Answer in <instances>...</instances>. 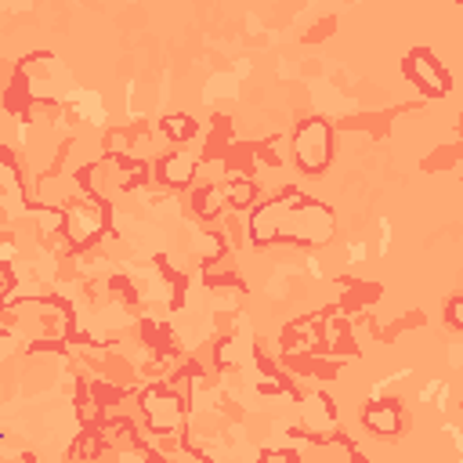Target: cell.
<instances>
[{"label":"cell","instance_id":"obj_7","mask_svg":"<svg viewBox=\"0 0 463 463\" xmlns=\"http://www.w3.org/2000/svg\"><path fill=\"white\" fill-rule=\"evenodd\" d=\"M362 423H365V430L391 438V434H398V430H402V405H398L394 398L369 402V405L362 409Z\"/></svg>","mask_w":463,"mask_h":463},{"label":"cell","instance_id":"obj_12","mask_svg":"<svg viewBox=\"0 0 463 463\" xmlns=\"http://www.w3.org/2000/svg\"><path fill=\"white\" fill-rule=\"evenodd\" d=\"M195 130H199V127H195L192 116H181V112H177V116H166V119H163V134H166L174 145H184L188 137H195Z\"/></svg>","mask_w":463,"mask_h":463},{"label":"cell","instance_id":"obj_2","mask_svg":"<svg viewBox=\"0 0 463 463\" xmlns=\"http://www.w3.org/2000/svg\"><path fill=\"white\" fill-rule=\"evenodd\" d=\"M4 336H18L25 351H58L72 336V311L58 297H7Z\"/></svg>","mask_w":463,"mask_h":463},{"label":"cell","instance_id":"obj_9","mask_svg":"<svg viewBox=\"0 0 463 463\" xmlns=\"http://www.w3.org/2000/svg\"><path fill=\"white\" fill-rule=\"evenodd\" d=\"M224 206H228V199H224V188H221V184H203V188L192 192V210H195L203 221L217 217Z\"/></svg>","mask_w":463,"mask_h":463},{"label":"cell","instance_id":"obj_11","mask_svg":"<svg viewBox=\"0 0 463 463\" xmlns=\"http://www.w3.org/2000/svg\"><path fill=\"white\" fill-rule=\"evenodd\" d=\"M304 412H307V423H311L315 430H329V427L336 423V409H333V402H329L326 394H315V398L304 405Z\"/></svg>","mask_w":463,"mask_h":463},{"label":"cell","instance_id":"obj_6","mask_svg":"<svg viewBox=\"0 0 463 463\" xmlns=\"http://www.w3.org/2000/svg\"><path fill=\"white\" fill-rule=\"evenodd\" d=\"M402 72H405V76L412 80V87H420L427 98H445L449 87H452L449 72L441 69V61H438L427 47H412V51L405 54V61H402Z\"/></svg>","mask_w":463,"mask_h":463},{"label":"cell","instance_id":"obj_13","mask_svg":"<svg viewBox=\"0 0 463 463\" xmlns=\"http://www.w3.org/2000/svg\"><path fill=\"white\" fill-rule=\"evenodd\" d=\"M445 322H449L452 329H463V297H452V300L445 304Z\"/></svg>","mask_w":463,"mask_h":463},{"label":"cell","instance_id":"obj_5","mask_svg":"<svg viewBox=\"0 0 463 463\" xmlns=\"http://www.w3.org/2000/svg\"><path fill=\"white\" fill-rule=\"evenodd\" d=\"M293 159L307 177H318L333 159V127L322 116H307L293 130Z\"/></svg>","mask_w":463,"mask_h":463},{"label":"cell","instance_id":"obj_14","mask_svg":"<svg viewBox=\"0 0 463 463\" xmlns=\"http://www.w3.org/2000/svg\"><path fill=\"white\" fill-rule=\"evenodd\" d=\"M456 4H459V7H463V0H456Z\"/></svg>","mask_w":463,"mask_h":463},{"label":"cell","instance_id":"obj_1","mask_svg":"<svg viewBox=\"0 0 463 463\" xmlns=\"http://www.w3.org/2000/svg\"><path fill=\"white\" fill-rule=\"evenodd\" d=\"M336 232V217L326 203L300 195L297 188L260 203L250 213V242L275 246V242H297V246H322Z\"/></svg>","mask_w":463,"mask_h":463},{"label":"cell","instance_id":"obj_4","mask_svg":"<svg viewBox=\"0 0 463 463\" xmlns=\"http://www.w3.org/2000/svg\"><path fill=\"white\" fill-rule=\"evenodd\" d=\"M184 394L170 383H148L141 394H137V409L145 416V427L159 438H170L181 430L184 423Z\"/></svg>","mask_w":463,"mask_h":463},{"label":"cell","instance_id":"obj_3","mask_svg":"<svg viewBox=\"0 0 463 463\" xmlns=\"http://www.w3.org/2000/svg\"><path fill=\"white\" fill-rule=\"evenodd\" d=\"M65 210V242H69V253H80L87 246H94L101 239V232L109 228V206L105 199L90 195L80 188L76 199H65L61 203Z\"/></svg>","mask_w":463,"mask_h":463},{"label":"cell","instance_id":"obj_8","mask_svg":"<svg viewBox=\"0 0 463 463\" xmlns=\"http://www.w3.org/2000/svg\"><path fill=\"white\" fill-rule=\"evenodd\" d=\"M156 174H159L163 184H170V188H184V184H192V177L199 174V159H195L192 152H181V148H177V152H170V156L159 159Z\"/></svg>","mask_w":463,"mask_h":463},{"label":"cell","instance_id":"obj_10","mask_svg":"<svg viewBox=\"0 0 463 463\" xmlns=\"http://www.w3.org/2000/svg\"><path fill=\"white\" fill-rule=\"evenodd\" d=\"M224 199H228L232 210H250L257 203V184L250 177H235V181L224 184Z\"/></svg>","mask_w":463,"mask_h":463}]
</instances>
